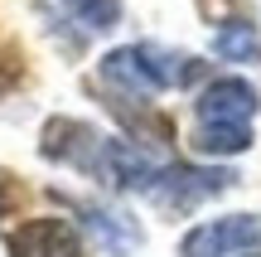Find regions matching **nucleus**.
<instances>
[{"instance_id":"nucleus-1","label":"nucleus","mask_w":261,"mask_h":257,"mask_svg":"<svg viewBox=\"0 0 261 257\" xmlns=\"http://www.w3.org/2000/svg\"><path fill=\"white\" fill-rule=\"evenodd\" d=\"M208 73L203 58L194 54H165L155 44H126L112 49L102 58V78L116 87H130V92H160V87H189Z\"/></svg>"},{"instance_id":"nucleus-2","label":"nucleus","mask_w":261,"mask_h":257,"mask_svg":"<svg viewBox=\"0 0 261 257\" xmlns=\"http://www.w3.org/2000/svg\"><path fill=\"white\" fill-rule=\"evenodd\" d=\"M261 248V219L252 214H227V219H208L184 233L179 257H237Z\"/></svg>"},{"instance_id":"nucleus-3","label":"nucleus","mask_w":261,"mask_h":257,"mask_svg":"<svg viewBox=\"0 0 261 257\" xmlns=\"http://www.w3.org/2000/svg\"><path fill=\"white\" fill-rule=\"evenodd\" d=\"M44 155L48 160H68L77 170L107 180V136H97L83 122H48L44 126Z\"/></svg>"},{"instance_id":"nucleus-4","label":"nucleus","mask_w":261,"mask_h":257,"mask_svg":"<svg viewBox=\"0 0 261 257\" xmlns=\"http://www.w3.org/2000/svg\"><path fill=\"white\" fill-rule=\"evenodd\" d=\"M261 97L252 83H242V78H218V83H208L203 92H198L194 102V116L198 122H227V126H252Z\"/></svg>"},{"instance_id":"nucleus-5","label":"nucleus","mask_w":261,"mask_h":257,"mask_svg":"<svg viewBox=\"0 0 261 257\" xmlns=\"http://www.w3.org/2000/svg\"><path fill=\"white\" fill-rule=\"evenodd\" d=\"M10 257H83V238L68 219H29L10 233Z\"/></svg>"},{"instance_id":"nucleus-6","label":"nucleus","mask_w":261,"mask_h":257,"mask_svg":"<svg viewBox=\"0 0 261 257\" xmlns=\"http://www.w3.org/2000/svg\"><path fill=\"white\" fill-rule=\"evenodd\" d=\"M107 180L121 184V190H160L165 165L155 155H145L140 146L121 141V136H107Z\"/></svg>"},{"instance_id":"nucleus-7","label":"nucleus","mask_w":261,"mask_h":257,"mask_svg":"<svg viewBox=\"0 0 261 257\" xmlns=\"http://www.w3.org/2000/svg\"><path fill=\"white\" fill-rule=\"evenodd\" d=\"M77 214H83V223H87V233L97 238V248L102 252H112V257H130L140 248V228H136V219L121 209H102V204H73Z\"/></svg>"},{"instance_id":"nucleus-8","label":"nucleus","mask_w":261,"mask_h":257,"mask_svg":"<svg viewBox=\"0 0 261 257\" xmlns=\"http://www.w3.org/2000/svg\"><path fill=\"white\" fill-rule=\"evenodd\" d=\"M237 175L232 170H203V165H165V180H160L155 194H169L174 204H194V199H208V194L227 190Z\"/></svg>"},{"instance_id":"nucleus-9","label":"nucleus","mask_w":261,"mask_h":257,"mask_svg":"<svg viewBox=\"0 0 261 257\" xmlns=\"http://www.w3.org/2000/svg\"><path fill=\"white\" fill-rule=\"evenodd\" d=\"M213 54L223 58V63H261V34H256V25L227 19V25L213 34Z\"/></svg>"},{"instance_id":"nucleus-10","label":"nucleus","mask_w":261,"mask_h":257,"mask_svg":"<svg viewBox=\"0 0 261 257\" xmlns=\"http://www.w3.org/2000/svg\"><path fill=\"white\" fill-rule=\"evenodd\" d=\"M194 151L198 155H242L252 146V126H227V122H198L194 126Z\"/></svg>"},{"instance_id":"nucleus-11","label":"nucleus","mask_w":261,"mask_h":257,"mask_svg":"<svg viewBox=\"0 0 261 257\" xmlns=\"http://www.w3.org/2000/svg\"><path fill=\"white\" fill-rule=\"evenodd\" d=\"M58 5L87 29H112L121 19V0H58Z\"/></svg>"},{"instance_id":"nucleus-12","label":"nucleus","mask_w":261,"mask_h":257,"mask_svg":"<svg viewBox=\"0 0 261 257\" xmlns=\"http://www.w3.org/2000/svg\"><path fill=\"white\" fill-rule=\"evenodd\" d=\"M0 209H5V194H0Z\"/></svg>"},{"instance_id":"nucleus-13","label":"nucleus","mask_w":261,"mask_h":257,"mask_svg":"<svg viewBox=\"0 0 261 257\" xmlns=\"http://www.w3.org/2000/svg\"><path fill=\"white\" fill-rule=\"evenodd\" d=\"M237 257H247V252H237Z\"/></svg>"}]
</instances>
